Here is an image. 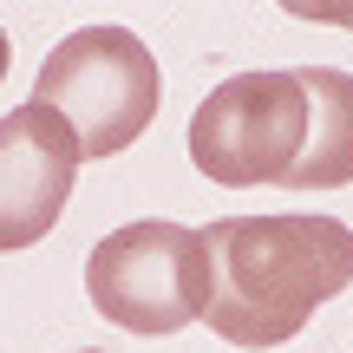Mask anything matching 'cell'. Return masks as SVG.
<instances>
[{"label": "cell", "instance_id": "cell-1", "mask_svg": "<svg viewBox=\"0 0 353 353\" xmlns=\"http://www.w3.org/2000/svg\"><path fill=\"white\" fill-rule=\"evenodd\" d=\"M210 262V321L229 347L262 353L353 288V229L334 216H223L203 229Z\"/></svg>", "mask_w": 353, "mask_h": 353}, {"label": "cell", "instance_id": "cell-2", "mask_svg": "<svg viewBox=\"0 0 353 353\" xmlns=\"http://www.w3.org/2000/svg\"><path fill=\"white\" fill-rule=\"evenodd\" d=\"M164 79L138 33L125 26H79L46 52L33 79V105L65 118L79 138V157H118L151 131Z\"/></svg>", "mask_w": 353, "mask_h": 353}, {"label": "cell", "instance_id": "cell-3", "mask_svg": "<svg viewBox=\"0 0 353 353\" xmlns=\"http://www.w3.org/2000/svg\"><path fill=\"white\" fill-rule=\"evenodd\" d=\"M85 294L112 327L170 341L210 307L203 229L183 223H125L85 255Z\"/></svg>", "mask_w": 353, "mask_h": 353}, {"label": "cell", "instance_id": "cell-4", "mask_svg": "<svg viewBox=\"0 0 353 353\" xmlns=\"http://www.w3.org/2000/svg\"><path fill=\"white\" fill-rule=\"evenodd\" d=\"M307 151L301 72H236L190 118V164L223 190L288 183Z\"/></svg>", "mask_w": 353, "mask_h": 353}, {"label": "cell", "instance_id": "cell-5", "mask_svg": "<svg viewBox=\"0 0 353 353\" xmlns=\"http://www.w3.org/2000/svg\"><path fill=\"white\" fill-rule=\"evenodd\" d=\"M79 164H85L79 138L59 112L26 99L20 112L0 118V249H33L52 236Z\"/></svg>", "mask_w": 353, "mask_h": 353}, {"label": "cell", "instance_id": "cell-6", "mask_svg": "<svg viewBox=\"0 0 353 353\" xmlns=\"http://www.w3.org/2000/svg\"><path fill=\"white\" fill-rule=\"evenodd\" d=\"M307 151L281 190H341L353 183V79L334 65H307Z\"/></svg>", "mask_w": 353, "mask_h": 353}, {"label": "cell", "instance_id": "cell-7", "mask_svg": "<svg viewBox=\"0 0 353 353\" xmlns=\"http://www.w3.org/2000/svg\"><path fill=\"white\" fill-rule=\"evenodd\" d=\"M7 59H13V46H7V33H0V79H7Z\"/></svg>", "mask_w": 353, "mask_h": 353}]
</instances>
